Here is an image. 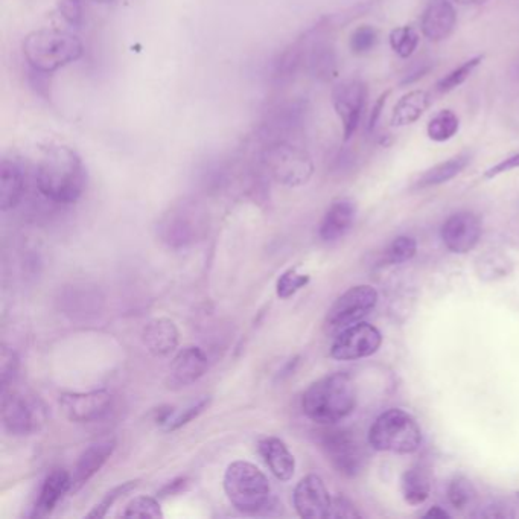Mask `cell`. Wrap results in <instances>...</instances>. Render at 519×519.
<instances>
[{
	"label": "cell",
	"mask_w": 519,
	"mask_h": 519,
	"mask_svg": "<svg viewBox=\"0 0 519 519\" xmlns=\"http://www.w3.org/2000/svg\"><path fill=\"white\" fill-rule=\"evenodd\" d=\"M26 191V172L20 160L5 157L0 165V207L7 212L19 206Z\"/></svg>",
	"instance_id": "7402d4cb"
},
{
	"label": "cell",
	"mask_w": 519,
	"mask_h": 519,
	"mask_svg": "<svg viewBox=\"0 0 519 519\" xmlns=\"http://www.w3.org/2000/svg\"><path fill=\"white\" fill-rule=\"evenodd\" d=\"M115 449L116 440L113 437H107V439L92 443L81 454L77 466H75L74 475H72V491L83 488L90 478L95 477L101 471L102 466L106 465L107 460L115 453Z\"/></svg>",
	"instance_id": "ffe728a7"
},
{
	"label": "cell",
	"mask_w": 519,
	"mask_h": 519,
	"mask_svg": "<svg viewBox=\"0 0 519 519\" xmlns=\"http://www.w3.org/2000/svg\"><path fill=\"white\" fill-rule=\"evenodd\" d=\"M36 183L40 194L52 203H77L87 185L86 166L72 148L49 145L37 160Z\"/></svg>",
	"instance_id": "6da1fadb"
},
{
	"label": "cell",
	"mask_w": 519,
	"mask_h": 519,
	"mask_svg": "<svg viewBox=\"0 0 519 519\" xmlns=\"http://www.w3.org/2000/svg\"><path fill=\"white\" fill-rule=\"evenodd\" d=\"M309 34H303L296 42L279 54L278 60L274 63L273 81L276 86H287L306 64V54H308Z\"/></svg>",
	"instance_id": "cb8c5ba5"
},
{
	"label": "cell",
	"mask_w": 519,
	"mask_h": 519,
	"mask_svg": "<svg viewBox=\"0 0 519 519\" xmlns=\"http://www.w3.org/2000/svg\"><path fill=\"white\" fill-rule=\"evenodd\" d=\"M328 26L320 25L309 29L308 54H306V69L316 80L328 83L337 77L338 57L334 43L326 37Z\"/></svg>",
	"instance_id": "9a60e30c"
},
{
	"label": "cell",
	"mask_w": 519,
	"mask_h": 519,
	"mask_svg": "<svg viewBox=\"0 0 519 519\" xmlns=\"http://www.w3.org/2000/svg\"><path fill=\"white\" fill-rule=\"evenodd\" d=\"M92 2H96V4L107 5L112 4V2H115V0H92Z\"/></svg>",
	"instance_id": "f907efd6"
},
{
	"label": "cell",
	"mask_w": 519,
	"mask_h": 519,
	"mask_svg": "<svg viewBox=\"0 0 519 519\" xmlns=\"http://www.w3.org/2000/svg\"><path fill=\"white\" fill-rule=\"evenodd\" d=\"M186 478H179V480H174L172 483H169L168 486L160 491V497L165 498L169 497V495L177 494V492L182 491L185 488Z\"/></svg>",
	"instance_id": "7dc6e473"
},
{
	"label": "cell",
	"mask_w": 519,
	"mask_h": 519,
	"mask_svg": "<svg viewBox=\"0 0 519 519\" xmlns=\"http://www.w3.org/2000/svg\"><path fill=\"white\" fill-rule=\"evenodd\" d=\"M64 416L74 424H92L106 418L113 407L109 390H92L87 393H66L60 398Z\"/></svg>",
	"instance_id": "5bb4252c"
},
{
	"label": "cell",
	"mask_w": 519,
	"mask_h": 519,
	"mask_svg": "<svg viewBox=\"0 0 519 519\" xmlns=\"http://www.w3.org/2000/svg\"><path fill=\"white\" fill-rule=\"evenodd\" d=\"M52 74L37 71L28 66V83L31 89L45 101H51L52 98Z\"/></svg>",
	"instance_id": "b9f144b4"
},
{
	"label": "cell",
	"mask_w": 519,
	"mask_h": 519,
	"mask_svg": "<svg viewBox=\"0 0 519 519\" xmlns=\"http://www.w3.org/2000/svg\"><path fill=\"white\" fill-rule=\"evenodd\" d=\"M308 113V104L302 99L282 102L264 116L256 131V139L262 147L276 142L297 141L305 131Z\"/></svg>",
	"instance_id": "ba28073f"
},
{
	"label": "cell",
	"mask_w": 519,
	"mask_h": 519,
	"mask_svg": "<svg viewBox=\"0 0 519 519\" xmlns=\"http://www.w3.org/2000/svg\"><path fill=\"white\" fill-rule=\"evenodd\" d=\"M460 119L453 110H442L428 122L427 133L431 141L448 142L459 133Z\"/></svg>",
	"instance_id": "f546056e"
},
{
	"label": "cell",
	"mask_w": 519,
	"mask_h": 519,
	"mask_svg": "<svg viewBox=\"0 0 519 519\" xmlns=\"http://www.w3.org/2000/svg\"><path fill=\"white\" fill-rule=\"evenodd\" d=\"M457 26V13L449 0H430L422 14L421 29L425 39L433 43L443 42L453 34Z\"/></svg>",
	"instance_id": "d6986e66"
},
{
	"label": "cell",
	"mask_w": 519,
	"mask_h": 519,
	"mask_svg": "<svg viewBox=\"0 0 519 519\" xmlns=\"http://www.w3.org/2000/svg\"><path fill=\"white\" fill-rule=\"evenodd\" d=\"M320 445L338 474L354 478L366 465V453L352 431L331 428L320 433Z\"/></svg>",
	"instance_id": "9c48e42d"
},
{
	"label": "cell",
	"mask_w": 519,
	"mask_h": 519,
	"mask_svg": "<svg viewBox=\"0 0 519 519\" xmlns=\"http://www.w3.org/2000/svg\"><path fill=\"white\" fill-rule=\"evenodd\" d=\"M209 229L206 207L194 198H183L169 206L157 224V233L172 249H185L204 238Z\"/></svg>",
	"instance_id": "277c9868"
},
{
	"label": "cell",
	"mask_w": 519,
	"mask_h": 519,
	"mask_svg": "<svg viewBox=\"0 0 519 519\" xmlns=\"http://www.w3.org/2000/svg\"><path fill=\"white\" fill-rule=\"evenodd\" d=\"M483 60L484 55H477V57L465 61L462 66L456 67L454 71L449 72L446 77H443L442 80L437 83V93L443 95V93L453 92L457 87L462 86V84L465 83L472 74H474L475 69L483 63Z\"/></svg>",
	"instance_id": "4dcf8cb0"
},
{
	"label": "cell",
	"mask_w": 519,
	"mask_h": 519,
	"mask_svg": "<svg viewBox=\"0 0 519 519\" xmlns=\"http://www.w3.org/2000/svg\"><path fill=\"white\" fill-rule=\"evenodd\" d=\"M294 507L302 518H329L332 498L322 478L309 474L297 483L293 495Z\"/></svg>",
	"instance_id": "2e32d148"
},
{
	"label": "cell",
	"mask_w": 519,
	"mask_h": 519,
	"mask_svg": "<svg viewBox=\"0 0 519 519\" xmlns=\"http://www.w3.org/2000/svg\"><path fill=\"white\" fill-rule=\"evenodd\" d=\"M329 518H361V513L351 500L340 495V497L332 498Z\"/></svg>",
	"instance_id": "7bdbcfd3"
},
{
	"label": "cell",
	"mask_w": 519,
	"mask_h": 519,
	"mask_svg": "<svg viewBox=\"0 0 519 519\" xmlns=\"http://www.w3.org/2000/svg\"><path fill=\"white\" fill-rule=\"evenodd\" d=\"M137 484H139L137 480L125 481V483L119 484L115 489L107 492L106 497L102 498L101 503L96 504L92 512L87 516H89V518H104V516L109 513V510L115 506L116 501L121 500L125 495L134 491V489L137 488Z\"/></svg>",
	"instance_id": "74e56055"
},
{
	"label": "cell",
	"mask_w": 519,
	"mask_h": 519,
	"mask_svg": "<svg viewBox=\"0 0 519 519\" xmlns=\"http://www.w3.org/2000/svg\"><path fill=\"white\" fill-rule=\"evenodd\" d=\"M471 160L472 154L469 153V151H463V153L451 157V159L446 160V162L439 163V165L433 166V168L425 171L424 174L419 177L414 188L427 189L451 182V180L456 179L459 174L465 171L466 166L471 163Z\"/></svg>",
	"instance_id": "83f0119b"
},
{
	"label": "cell",
	"mask_w": 519,
	"mask_h": 519,
	"mask_svg": "<svg viewBox=\"0 0 519 519\" xmlns=\"http://www.w3.org/2000/svg\"><path fill=\"white\" fill-rule=\"evenodd\" d=\"M376 45H378V31L369 25L358 26L349 40V48L355 55L369 54Z\"/></svg>",
	"instance_id": "8d00e7d4"
},
{
	"label": "cell",
	"mask_w": 519,
	"mask_h": 519,
	"mask_svg": "<svg viewBox=\"0 0 519 519\" xmlns=\"http://www.w3.org/2000/svg\"><path fill=\"white\" fill-rule=\"evenodd\" d=\"M332 106L343 127V141H351L366 109L367 86L361 80L338 83L332 89Z\"/></svg>",
	"instance_id": "4fadbf2b"
},
{
	"label": "cell",
	"mask_w": 519,
	"mask_h": 519,
	"mask_svg": "<svg viewBox=\"0 0 519 519\" xmlns=\"http://www.w3.org/2000/svg\"><path fill=\"white\" fill-rule=\"evenodd\" d=\"M424 518H433V519H445L449 518V513L445 512L442 507L434 506L425 513Z\"/></svg>",
	"instance_id": "c3c4849f"
},
{
	"label": "cell",
	"mask_w": 519,
	"mask_h": 519,
	"mask_svg": "<svg viewBox=\"0 0 519 519\" xmlns=\"http://www.w3.org/2000/svg\"><path fill=\"white\" fill-rule=\"evenodd\" d=\"M142 337H144V343L148 351L156 357H166L179 348V328H177L176 323L165 319V317L151 320L145 326Z\"/></svg>",
	"instance_id": "d4e9b609"
},
{
	"label": "cell",
	"mask_w": 519,
	"mask_h": 519,
	"mask_svg": "<svg viewBox=\"0 0 519 519\" xmlns=\"http://www.w3.org/2000/svg\"><path fill=\"white\" fill-rule=\"evenodd\" d=\"M20 360L13 349L8 348L7 344L2 346L0 351V384H2V392L10 389L17 372H19Z\"/></svg>",
	"instance_id": "f35d334b"
},
{
	"label": "cell",
	"mask_w": 519,
	"mask_h": 519,
	"mask_svg": "<svg viewBox=\"0 0 519 519\" xmlns=\"http://www.w3.org/2000/svg\"><path fill=\"white\" fill-rule=\"evenodd\" d=\"M122 515L127 518H163L162 507H160L159 501L153 497L134 498L127 504Z\"/></svg>",
	"instance_id": "836d02e7"
},
{
	"label": "cell",
	"mask_w": 519,
	"mask_h": 519,
	"mask_svg": "<svg viewBox=\"0 0 519 519\" xmlns=\"http://www.w3.org/2000/svg\"><path fill=\"white\" fill-rule=\"evenodd\" d=\"M58 13L67 25L80 28L84 20L83 0H60L58 2Z\"/></svg>",
	"instance_id": "60d3db41"
},
{
	"label": "cell",
	"mask_w": 519,
	"mask_h": 519,
	"mask_svg": "<svg viewBox=\"0 0 519 519\" xmlns=\"http://www.w3.org/2000/svg\"><path fill=\"white\" fill-rule=\"evenodd\" d=\"M431 67H433V61H414L410 69H408L407 74H405L404 80L401 81L402 86H407V84H413L421 80L422 77H425V75L431 71Z\"/></svg>",
	"instance_id": "ee69618b"
},
{
	"label": "cell",
	"mask_w": 519,
	"mask_h": 519,
	"mask_svg": "<svg viewBox=\"0 0 519 519\" xmlns=\"http://www.w3.org/2000/svg\"><path fill=\"white\" fill-rule=\"evenodd\" d=\"M72 491V475L63 468H55L46 475L39 498L32 507V518H45L54 512L64 495Z\"/></svg>",
	"instance_id": "44dd1931"
},
{
	"label": "cell",
	"mask_w": 519,
	"mask_h": 519,
	"mask_svg": "<svg viewBox=\"0 0 519 519\" xmlns=\"http://www.w3.org/2000/svg\"><path fill=\"white\" fill-rule=\"evenodd\" d=\"M401 491L404 500L411 506H419L430 497L431 475L427 466L418 463L402 474Z\"/></svg>",
	"instance_id": "f1b7e54d"
},
{
	"label": "cell",
	"mask_w": 519,
	"mask_h": 519,
	"mask_svg": "<svg viewBox=\"0 0 519 519\" xmlns=\"http://www.w3.org/2000/svg\"><path fill=\"white\" fill-rule=\"evenodd\" d=\"M519 168V153L513 154V156L507 157V159L501 160L497 165L489 168L488 171L484 172V179H495V177L504 174V172L513 171V169Z\"/></svg>",
	"instance_id": "f6af8a7d"
},
{
	"label": "cell",
	"mask_w": 519,
	"mask_h": 519,
	"mask_svg": "<svg viewBox=\"0 0 519 519\" xmlns=\"http://www.w3.org/2000/svg\"><path fill=\"white\" fill-rule=\"evenodd\" d=\"M475 497H477V491H475L474 484L463 475H459L449 483L448 500L454 509L465 510L474 503Z\"/></svg>",
	"instance_id": "d6a6232c"
},
{
	"label": "cell",
	"mask_w": 519,
	"mask_h": 519,
	"mask_svg": "<svg viewBox=\"0 0 519 519\" xmlns=\"http://www.w3.org/2000/svg\"><path fill=\"white\" fill-rule=\"evenodd\" d=\"M378 303V291L370 285H358L341 294L326 316V326L331 331H343L361 322L372 313Z\"/></svg>",
	"instance_id": "8fae6325"
},
{
	"label": "cell",
	"mask_w": 519,
	"mask_h": 519,
	"mask_svg": "<svg viewBox=\"0 0 519 519\" xmlns=\"http://www.w3.org/2000/svg\"><path fill=\"white\" fill-rule=\"evenodd\" d=\"M418 252V242L410 236H398L386 252V262L392 265L404 264Z\"/></svg>",
	"instance_id": "d590c367"
},
{
	"label": "cell",
	"mask_w": 519,
	"mask_h": 519,
	"mask_svg": "<svg viewBox=\"0 0 519 519\" xmlns=\"http://www.w3.org/2000/svg\"><path fill=\"white\" fill-rule=\"evenodd\" d=\"M390 92L384 93V95L379 96L378 101L375 102V106L372 109V115H370L369 119V130L373 131L378 125L379 118H381V113H383L384 107H386L387 98H389Z\"/></svg>",
	"instance_id": "bcb514c9"
},
{
	"label": "cell",
	"mask_w": 519,
	"mask_h": 519,
	"mask_svg": "<svg viewBox=\"0 0 519 519\" xmlns=\"http://www.w3.org/2000/svg\"><path fill=\"white\" fill-rule=\"evenodd\" d=\"M383 344V335L375 326L358 322L340 331L331 346V357L338 361H354L372 357Z\"/></svg>",
	"instance_id": "7c38bea8"
},
{
	"label": "cell",
	"mask_w": 519,
	"mask_h": 519,
	"mask_svg": "<svg viewBox=\"0 0 519 519\" xmlns=\"http://www.w3.org/2000/svg\"><path fill=\"white\" fill-rule=\"evenodd\" d=\"M369 443L383 453L411 454L421 446V427L407 411L392 408L373 422Z\"/></svg>",
	"instance_id": "8992f818"
},
{
	"label": "cell",
	"mask_w": 519,
	"mask_h": 519,
	"mask_svg": "<svg viewBox=\"0 0 519 519\" xmlns=\"http://www.w3.org/2000/svg\"><path fill=\"white\" fill-rule=\"evenodd\" d=\"M515 75H516V78H519V63L516 64V66H515Z\"/></svg>",
	"instance_id": "816d5d0a"
},
{
	"label": "cell",
	"mask_w": 519,
	"mask_h": 519,
	"mask_svg": "<svg viewBox=\"0 0 519 519\" xmlns=\"http://www.w3.org/2000/svg\"><path fill=\"white\" fill-rule=\"evenodd\" d=\"M357 405V389L351 376L332 373L311 384L302 398L306 418L320 425H334L348 418Z\"/></svg>",
	"instance_id": "7a4b0ae2"
},
{
	"label": "cell",
	"mask_w": 519,
	"mask_h": 519,
	"mask_svg": "<svg viewBox=\"0 0 519 519\" xmlns=\"http://www.w3.org/2000/svg\"><path fill=\"white\" fill-rule=\"evenodd\" d=\"M207 366L209 363H207L206 354L197 346H188L172 360L166 384L172 390L192 386L206 373Z\"/></svg>",
	"instance_id": "ac0fdd59"
},
{
	"label": "cell",
	"mask_w": 519,
	"mask_h": 519,
	"mask_svg": "<svg viewBox=\"0 0 519 519\" xmlns=\"http://www.w3.org/2000/svg\"><path fill=\"white\" fill-rule=\"evenodd\" d=\"M223 484L227 498L239 512L253 515L265 509L270 501V481L252 463L233 462L224 474Z\"/></svg>",
	"instance_id": "5b68a950"
},
{
	"label": "cell",
	"mask_w": 519,
	"mask_h": 519,
	"mask_svg": "<svg viewBox=\"0 0 519 519\" xmlns=\"http://www.w3.org/2000/svg\"><path fill=\"white\" fill-rule=\"evenodd\" d=\"M309 281H311V278L308 274L297 273V268H290L278 279L276 294H278L279 299H290L297 291L305 288Z\"/></svg>",
	"instance_id": "e575fe53"
},
{
	"label": "cell",
	"mask_w": 519,
	"mask_h": 519,
	"mask_svg": "<svg viewBox=\"0 0 519 519\" xmlns=\"http://www.w3.org/2000/svg\"><path fill=\"white\" fill-rule=\"evenodd\" d=\"M481 238V221L471 212H459L442 226V241L449 252L465 255L475 249Z\"/></svg>",
	"instance_id": "e0dca14e"
},
{
	"label": "cell",
	"mask_w": 519,
	"mask_h": 519,
	"mask_svg": "<svg viewBox=\"0 0 519 519\" xmlns=\"http://www.w3.org/2000/svg\"><path fill=\"white\" fill-rule=\"evenodd\" d=\"M46 421L45 407L39 399L17 392H2V422L13 436H31L39 431Z\"/></svg>",
	"instance_id": "30bf717a"
},
{
	"label": "cell",
	"mask_w": 519,
	"mask_h": 519,
	"mask_svg": "<svg viewBox=\"0 0 519 519\" xmlns=\"http://www.w3.org/2000/svg\"><path fill=\"white\" fill-rule=\"evenodd\" d=\"M262 168L279 185L297 188L309 182L314 163L308 151L294 142H276L262 147Z\"/></svg>",
	"instance_id": "52a82bcc"
},
{
	"label": "cell",
	"mask_w": 519,
	"mask_h": 519,
	"mask_svg": "<svg viewBox=\"0 0 519 519\" xmlns=\"http://www.w3.org/2000/svg\"><path fill=\"white\" fill-rule=\"evenodd\" d=\"M209 404H211V398H203L189 405V407L183 408L182 411H176V413L172 414L168 424H166L165 431H176L179 428L185 427L189 422L197 419L209 407Z\"/></svg>",
	"instance_id": "ab89813d"
},
{
	"label": "cell",
	"mask_w": 519,
	"mask_h": 519,
	"mask_svg": "<svg viewBox=\"0 0 519 519\" xmlns=\"http://www.w3.org/2000/svg\"><path fill=\"white\" fill-rule=\"evenodd\" d=\"M357 217V206L349 198L334 201L320 223L319 235L325 242H335L352 229Z\"/></svg>",
	"instance_id": "603a6c76"
},
{
	"label": "cell",
	"mask_w": 519,
	"mask_h": 519,
	"mask_svg": "<svg viewBox=\"0 0 519 519\" xmlns=\"http://www.w3.org/2000/svg\"><path fill=\"white\" fill-rule=\"evenodd\" d=\"M23 57L32 69L54 74L84 55V45L71 32L39 29L23 40Z\"/></svg>",
	"instance_id": "3957f363"
},
{
	"label": "cell",
	"mask_w": 519,
	"mask_h": 519,
	"mask_svg": "<svg viewBox=\"0 0 519 519\" xmlns=\"http://www.w3.org/2000/svg\"><path fill=\"white\" fill-rule=\"evenodd\" d=\"M259 454L270 468L271 474L281 481H290L296 471V459L284 440L279 437H265L259 442Z\"/></svg>",
	"instance_id": "484cf974"
},
{
	"label": "cell",
	"mask_w": 519,
	"mask_h": 519,
	"mask_svg": "<svg viewBox=\"0 0 519 519\" xmlns=\"http://www.w3.org/2000/svg\"><path fill=\"white\" fill-rule=\"evenodd\" d=\"M431 102H433V98L430 93L425 90H413L396 102L390 122L393 127H407V125L414 124L430 109Z\"/></svg>",
	"instance_id": "4316f807"
},
{
	"label": "cell",
	"mask_w": 519,
	"mask_h": 519,
	"mask_svg": "<svg viewBox=\"0 0 519 519\" xmlns=\"http://www.w3.org/2000/svg\"><path fill=\"white\" fill-rule=\"evenodd\" d=\"M390 46L401 58H410L419 46V34L413 26H399L390 34Z\"/></svg>",
	"instance_id": "1f68e13d"
},
{
	"label": "cell",
	"mask_w": 519,
	"mask_h": 519,
	"mask_svg": "<svg viewBox=\"0 0 519 519\" xmlns=\"http://www.w3.org/2000/svg\"><path fill=\"white\" fill-rule=\"evenodd\" d=\"M456 4L469 5V7H478V5H484L488 0H453Z\"/></svg>",
	"instance_id": "681fc988"
}]
</instances>
